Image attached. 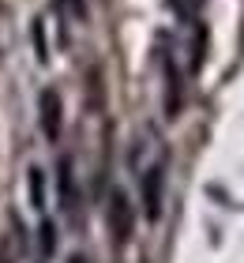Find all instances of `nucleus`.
I'll return each instance as SVG.
<instances>
[{"label":"nucleus","instance_id":"1","mask_svg":"<svg viewBox=\"0 0 244 263\" xmlns=\"http://www.w3.org/2000/svg\"><path fill=\"white\" fill-rule=\"evenodd\" d=\"M105 222H109V233H113L117 245H128V241H132V230H136V211H132V203H128V196L120 192V188L109 192Z\"/></svg>","mask_w":244,"mask_h":263},{"label":"nucleus","instance_id":"2","mask_svg":"<svg viewBox=\"0 0 244 263\" xmlns=\"http://www.w3.org/2000/svg\"><path fill=\"white\" fill-rule=\"evenodd\" d=\"M38 121H42L45 139L57 143L60 139V128H64V102H60V94L53 87H45L42 98H38Z\"/></svg>","mask_w":244,"mask_h":263},{"label":"nucleus","instance_id":"3","mask_svg":"<svg viewBox=\"0 0 244 263\" xmlns=\"http://www.w3.org/2000/svg\"><path fill=\"white\" fill-rule=\"evenodd\" d=\"M162 184H165V170L162 165H154V170L143 173V211H146L151 222L162 218Z\"/></svg>","mask_w":244,"mask_h":263},{"label":"nucleus","instance_id":"4","mask_svg":"<svg viewBox=\"0 0 244 263\" xmlns=\"http://www.w3.org/2000/svg\"><path fill=\"white\" fill-rule=\"evenodd\" d=\"M57 181H60V207L71 211V207H76V181H71V158H60V173H57Z\"/></svg>","mask_w":244,"mask_h":263},{"label":"nucleus","instance_id":"5","mask_svg":"<svg viewBox=\"0 0 244 263\" xmlns=\"http://www.w3.org/2000/svg\"><path fill=\"white\" fill-rule=\"evenodd\" d=\"M27 181H30V207H34V211H42V207H45V177H42L38 165L30 170Z\"/></svg>","mask_w":244,"mask_h":263},{"label":"nucleus","instance_id":"6","mask_svg":"<svg viewBox=\"0 0 244 263\" xmlns=\"http://www.w3.org/2000/svg\"><path fill=\"white\" fill-rule=\"evenodd\" d=\"M42 252L49 256V252H53V248H57V230H53V222H42Z\"/></svg>","mask_w":244,"mask_h":263},{"label":"nucleus","instance_id":"7","mask_svg":"<svg viewBox=\"0 0 244 263\" xmlns=\"http://www.w3.org/2000/svg\"><path fill=\"white\" fill-rule=\"evenodd\" d=\"M173 8L180 11V15H192V11H195V0H173Z\"/></svg>","mask_w":244,"mask_h":263},{"label":"nucleus","instance_id":"8","mask_svg":"<svg viewBox=\"0 0 244 263\" xmlns=\"http://www.w3.org/2000/svg\"><path fill=\"white\" fill-rule=\"evenodd\" d=\"M68 263H90V259H87V256H71Z\"/></svg>","mask_w":244,"mask_h":263}]
</instances>
